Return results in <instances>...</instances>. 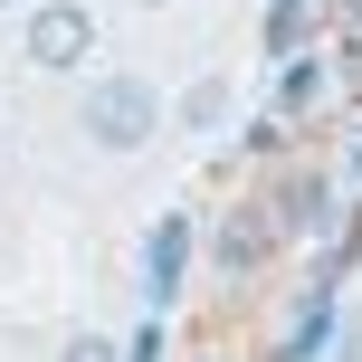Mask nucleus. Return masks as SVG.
<instances>
[{"mask_svg": "<svg viewBox=\"0 0 362 362\" xmlns=\"http://www.w3.org/2000/svg\"><path fill=\"white\" fill-rule=\"evenodd\" d=\"M229 105H238V86H229V76H191V86L172 95V124H181V134H200V144H210V134L229 124Z\"/></svg>", "mask_w": 362, "mask_h": 362, "instance_id": "7ed1b4c3", "label": "nucleus"}, {"mask_svg": "<svg viewBox=\"0 0 362 362\" xmlns=\"http://www.w3.org/2000/svg\"><path fill=\"white\" fill-rule=\"evenodd\" d=\"M267 238H276V219H257V210H238L229 229H219V276H248L257 257H267Z\"/></svg>", "mask_w": 362, "mask_h": 362, "instance_id": "39448f33", "label": "nucleus"}, {"mask_svg": "<svg viewBox=\"0 0 362 362\" xmlns=\"http://www.w3.org/2000/svg\"><path fill=\"white\" fill-rule=\"evenodd\" d=\"M134 10H172V0H134Z\"/></svg>", "mask_w": 362, "mask_h": 362, "instance_id": "6e6552de", "label": "nucleus"}, {"mask_svg": "<svg viewBox=\"0 0 362 362\" xmlns=\"http://www.w3.org/2000/svg\"><path fill=\"white\" fill-rule=\"evenodd\" d=\"M163 86H153V76H134V67H115V76H95L86 95H76V134H86L95 153H115V163H124V153H144L153 134H163Z\"/></svg>", "mask_w": 362, "mask_h": 362, "instance_id": "f257e3e1", "label": "nucleus"}, {"mask_svg": "<svg viewBox=\"0 0 362 362\" xmlns=\"http://www.w3.org/2000/svg\"><path fill=\"white\" fill-rule=\"evenodd\" d=\"M344 362H362V325H344Z\"/></svg>", "mask_w": 362, "mask_h": 362, "instance_id": "0eeeda50", "label": "nucleus"}, {"mask_svg": "<svg viewBox=\"0 0 362 362\" xmlns=\"http://www.w3.org/2000/svg\"><path fill=\"white\" fill-rule=\"evenodd\" d=\"M19 57H29L38 76H76L95 57V10L86 0H29V19H19Z\"/></svg>", "mask_w": 362, "mask_h": 362, "instance_id": "f03ea898", "label": "nucleus"}, {"mask_svg": "<svg viewBox=\"0 0 362 362\" xmlns=\"http://www.w3.org/2000/svg\"><path fill=\"white\" fill-rule=\"evenodd\" d=\"M57 362H124V344H115V334H67Z\"/></svg>", "mask_w": 362, "mask_h": 362, "instance_id": "423d86ee", "label": "nucleus"}, {"mask_svg": "<svg viewBox=\"0 0 362 362\" xmlns=\"http://www.w3.org/2000/svg\"><path fill=\"white\" fill-rule=\"evenodd\" d=\"M181 267H191V219H163L144 248V276H153V305H172L181 296Z\"/></svg>", "mask_w": 362, "mask_h": 362, "instance_id": "20e7f679", "label": "nucleus"}]
</instances>
